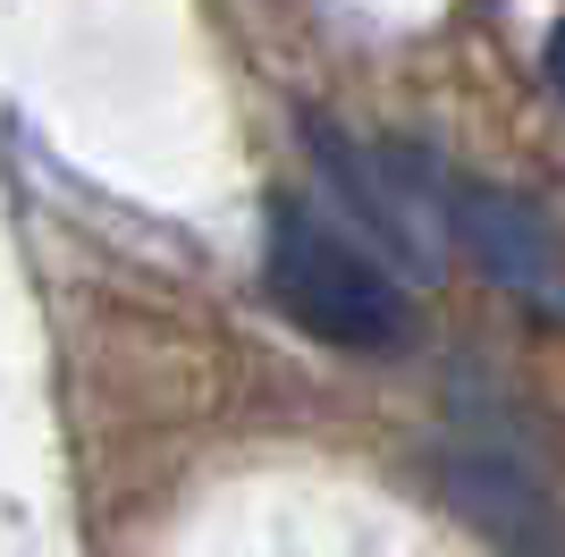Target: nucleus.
Here are the masks:
<instances>
[{
    "label": "nucleus",
    "mask_w": 565,
    "mask_h": 557,
    "mask_svg": "<svg viewBox=\"0 0 565 557\" xmlns=\"http://www.w3.org/2000/svg\"><path fill=\"white\" fill-rule=\"evenodd\" d=\"M262 287L296 329H312L338 355H388L405 347V313L397 278L372 262V245H354L347 229H330L312 203L279 195L270 203V254H262Z\"/></svg>",
    "instance_id": "f257e3e1"
},
{
    "label": "nucleus",
    "mask_w": 565,
    "mask_h": 557,
    "mask_svg": "<svg viewBox=\"0 0 565 557\" xmlns=\"http://www.w3.org/2000/svg\"><path fill=\"white\" fill-rule=\"evenodd\" d=\"M312 161H321V178H330L338 211L354 220V245L372 237L388 262H405V271H430L439 262V245H448V195L456 178L430 153H414V144H363L347 136V127H312Z\"/></svg>",
    "instance_id": "f03ea898"
},
{
    "label": "nucleus",
    "mask_w": 565,
    "mask_h": 557,
    "mask_svg": "<svg viewBox=\"0 0 565 557\" xmlns=\"http://www.w3.org/2000/svg\"><path fill=\"white\" fill-rule=\"evenodd\" d=\"M439 490H448V507L465 515L490 549L565 557V507H557V490H548V473L523 456V440L465 431V440L439 456Z\"/></svg>",
    "instance_id": "7ed1b4c3"
},
{
    "label": "nucleus",
    "mask_w": 565,
    "mask_h": 557,
    "mask_svg": "<svg viewBox=\"0 0 565 557\" xmlns=\"http://www.w3.org/2000/svg\"><path fill=\"white\" fill-rule=\"evenodd\" d=\"M448 229L465 237V254L481 262V278L498 296H515L523 313H565V237L532 195L490 186V178H456Z\"/></svg>",
    "instance_id": "20e7f679"
},
{
    "label": "nucleus",
    "mask_w": 565,
    "mask_h": 557,
    "mask_svg": "<svg viewBox=\"0 0 565 557\" xmlns=\"http://www.w3.org/2000/svg\"><path fill=\"white\" fill-rule=\"evenodd\" d=\"M548 85H557V102H565V25L548 34Z\"/></svg>",
    "instance_id": "39448f33"
}]
</instances>
